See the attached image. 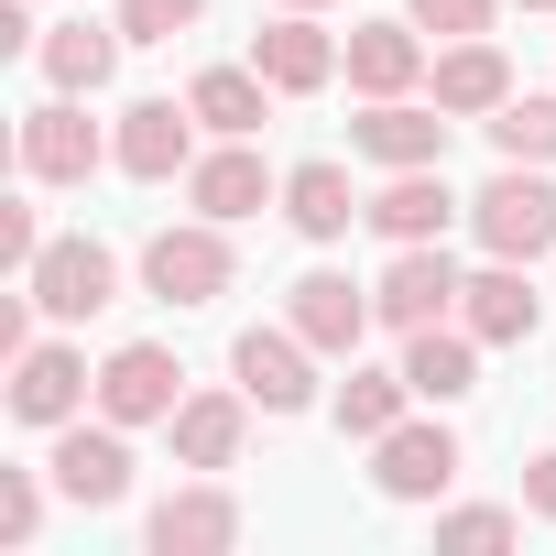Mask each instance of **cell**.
Here are the masks:
<instances>
[{"instance_id": "obj_34", "label": "cell", "mask_w": 556, "mask_h": 556, "mask_svg": "<svg viewBox=\"0 0 556 556\" xmlns=\"http://www.w3.org/2000/svg\"><path fill=\"white\" fill-rule=\"evenodd\" d=\"M285 12H328V0H285Z\"/></svg>"}, {"instance_id": "obj_13", "label": "cell", "mask_w": 556, "mask_h": 556, "mask_svg": "<svg viewBox=\"0 0 556 556\" xmlns=\"http://www.w3.org/2000/svg\"><path fill=\"white\" fill-rule=\"evenodd\" d=\"M229 382L262 404V415H306L317 404V350L295 328H240L229 339Z\"/></svg>"}, {"instance_id": "obj_25", "label": "cell", "mask_w": 556, "mask_h": 556, "mask_svg": "<svg viewBox=\"0 0 556 556\" xmlns=\"http://www.w3.org/2000/svg\"><path fill=\"white\" fill-rule=\"evenodd\" d=\"M404 382H415V404H469L480 393V339L447 317V328H415L404 339Z\"/></svg>"}, {"instance_id": "obj_35", "label": "cell", "mask_w": 556, "mask_h": 556, "mask_svg": "<svg viewBox=\"0 0 556 556\" xmlns=\"http://www.w3.org/2000/svg\"><path fill=\"white\" fill-rule=\"evenodd\" d=\"M513 12H556V0H513Z\"/></svg>"}, {"instance_id": "obj_23", "label": "cell", "mask_w": 556, "mask_h": 556, "mask_svg": "<svg viewBox=\"0 0 556 556\" xmlns=\"http://www.w3.org/2000/svg\"><path fill=\"white\" fill-rule=\"evenodd\" d=\"M121 45H131L121 23H88V12H77V23H45L34 66H45V88H66V99H99V88H110V66H121Z\"/></svg>"}, {"instance_id": "obj_30", "label": "cell", "mask_w": 556, "mask_h": 556, "mask_svg": "<svg viewBox=\"0 0 556 556\" xmlns=\"http://www.w3.org/2000/svg\"><path fill=\"white\" fill-rule=\"evenodd\" d=\"M131 45H175V34H197L207 23V0H121V12H110Z\"/></svg>"}, {"instance_id": "obj_28", "label": "cell", "mask_w": 556, "mask_h": 556, "mask_svg": "<svg viewBox=\"0 0 556 556\" xmlns=\"http://www.w3.org/2000/svg\"><path fill=\"white\" fill-rule=\"evenodd\" d=\"M513 534H523V502H437V545H458V556H491Z\"/></svg>"}, {"instance_id": "obj_19", "label": "cell", "mask_w": 556, "mask_h": 556, "mask_svg": "<svg viewBox=\"0 0 556 556\" xmlns=\"http://www.w3.org/2000/svg\"><path fill=\"white\" fill-rule=\"evenodd\" d=\"M426 99H437L447 121H491V110L513 99V55H502L491 34H458V45H437V66H426Z\"/></svg>"}, {"instance_id": "obj_5", "label": "cell", "mask_w": 556, "mask_h": 556, "mask_svg": "<svg viewBox=\"0 0 556 556\" xmlns=\"http://www.w3.org/2000/svg\"><path fill=\"white\" fill-rule=\"evenodd\" d=\"M45 469H55V491H66L77 513H121V502H131V426H110V415L88 404L77 426H55Z\"/></svg>"}, {"instance_id": "obj_33", "label": "cell", "mask_w": 556, "mask_h": 556, "mask_svg": "<svg viewBox=\"0 0 556 556\" xmlns=\"http://www.w3.org/2000/svg\"><path fill=\"white\" fill-rule=\"evenodd\" d=\"M523 513H534V523H556V447H534V458H523Z\"/></svg>"}, {"instance_id": "obj_15", "label": "cell", "mask_w": 556, "mask_h": 556, "mask_svg": "<svg viewBox=\"0 0 556 556\" xmlns=\"http://www.w3.org/2000/svg\"><path fill=\"white\" fill-rule=\"evenodd\" d=\"M426 66H437V45H426L415 12H404V23H350V45H339V77H350L361 99H415Z\"/></svg>"}, {"instance_id": "obj_14", "label": "cell", "mask_w": 556, "mask_h": 556, "mask_svg": "<svg viewBox=\"0 0 556 556\" xmlns=\"http://www.w3.org/2000/svg\"><path fill=\"white\" fill-rule=\"evenodd\" d=\"M458 328H469L480 350H534V328H545V295H534V262H491V251H480L469 295H458Z\"/></svg>"}, {"instance_id": "obj_1", "label": "cell", "mask_w": 556, "mask_h": 556, "mask_svg": "<svg viewBox=\"0 0 556 556\" xmlns=\"http://www.w3.org/2000/svg\"><path fill=\"white\" fill-rule=\"evenodd\" d=\"M469 240L491 262H545L556 251V164H491V186L469 197Z\"/></svg>"}, {"instance_id": "obj_9", "label": "cell", "mask_w": 556, "mask_h": 556, "mask_svg": "<svg viewBox=\"0 0 556 556\" xmlns=\"http://www.w3.org/2000/svg\"><path fill=\"white\" fill-rule=\"evenodd\" d=\"M99 164H121V153H110V131L88 121V99L55 88V99L23 110V175H34V186H88Z\"/></svg>"}, {"instance_id": "obj_11", "label": "cell", "mask_w": 556, "mask_h": 556, "mask_svg": "<svg viewBox=\"0 0 556 556\" xmlns=\"http://www.w3.org/2000/svg\"><path fill=\"white\" fill-rule=\"evenodd\" d=\"M197 110L186 99H131L121 121H110V153H121V175L131 186H186V164H197Z\"/></svg>"}, {"instance_id": "obj_26", "label": "cell", "mask_w": 556, "mask_h": 556, "mask_svg": "<svg viewBox=\"0 0 556 556\" xmlns=\"http://www.w3.org/2000/svg\"><path fill=\"white\" fill-rule=\"evenodd\" d=\"M328 415H339V437H350V447H371V437H393V426L415 415V382H404V361H393V371H371V361H350V382L328 393Z\"/></svg>"}, {"instance_id": "obj_17", "label": "cell", "mask_w": 556, "mask_h": 556, "mask_svg": "<svg viewBox=\"0 0 556 556\" xmlns=\"http://www.w3.org/2000/svg\"><path fill=\"white\" fill-rule=\"evenodd\" d=\"M447 110L437 99H371L361 121H350V153L361 164H382V175H404V164H447Z\"/></svg>"}, {"instance_id": "obj_8", "label": "cell", "mask_w": 556, "mask_h": 556, "mask_svg": "<svg viewBox=\"0 0 556 556\" xmlns=\"http://www.w3.org/2000/svg\"><path fill=\"white\" fill-rule=\"evenodd\" d=\"M458 295H469V273L447 262V240H404V251L382 262V285H371V306H382V328H393V339L447 328V317H458Z\"/></svg>"}, {"instance_id": "obj_20", "label": "cell", "mask_w": 556, "mask_h": 556, "mask_svg": "<svg viewBox=\"0 0 556 556\" xmlns=\"http://www.w3.org/2000/svg\"><path fill=\"white\" fill-rule=\"evenodd\" d=\"M251 393L229 382V393H186L175 415H164V437H175V469H240V447H251Z\"/></svg>"}, {"instance_id": "obj_18", "label": "cell", "mask_w": 556, "mask_h": 556, "mask_svg": "<svg viewBox=\"0 0 556 556\" xmlns=\"http://www.w3.org/2000/svg\"><path fill=\"white\" fill-rule=\"evenodd\" d=\"M361 218L404 251V240H447V218H469V197L447 186V164H404V175H382V186H371V207H361Z\"/></svg>"}, {"instance_id": "obj_2", "label": "cell", "mask_w": 556, "mask_h": 556, "mask_svg": "<svg viewBox=\"0 0 556 556\" xmlns=\"http://www.w3.org/2000/svg\"><path fill=\"white\" fill-rule=\"evenodd\" d=\"M240 285V251H229V218H164L142 240V295L153 306H218Z\"/></svg>"}, {"instance_id": "obj_4", "label": "cell", "mask_w": 556, "mask_h": 556, "mask_svg": "<svg viewBox=\"0 0 556 556\" xmlns=\"http://www.w3.org/2000/svg\"><path fill=\"white\" fill-rule=\"evenodd\" d=\"M12 285H34V306H45L55 328H88V317L121 306V251L88 240V229H66V240L34 251V273H12Z\"/></svg>"}, {"instance_id": "obj_24", "label": "cell", "mask_w": 556, "mask_h": 556, "mask_svg": "<svg viewBox=\"0 0 556 556\" xmlns=\"http://www.w3.org/2000/svg\"><path fill=\"white\" fill-rule=\"evenodd\" d=\"M371 197L350 186V164L339 153H306V164H285V218H295V240H350V218H361Z\"/></svg>"}, {"instance_id": "obj_3", "label": "cell", "mask_w": 556, "mask_h": 556, "mask_svg": "<svg viewBox=\"0 0 556 556\" xmlns=\"http://www.w3.org/2000/svg\"><path fill=\"white\" fill-rule=\"evenodd\" d=\"M458 469H469V458H458L447 404H426V415H404L393 437H371V491H382V502H404V513H415V502L437 513V502L458 491Z\"/></svg>"}, {"instance_id": "obj_29", "label": "cell", "mask_w": 556, "mask_h": 556, "mask_svg": "<svg viewBox=\"0 0 556 556\" xmlns=\"http://www.w3.org/2000/svg\"><path fill=\"white\" fill-rule=\"evenodd\" d=\"M45 491H55V469H0V545H34L45 534Z\"/></svg>"}, {"instance_id": "obj_16", "label": "cell", "mask_w": 556, "mask_h": 556, "mask_svg": "<svg viewBox=\"0 0 556 556\" xmlns=\"http://www.w3.org/2000/svg\"><path fill=\"white\" fill-rule=\"evenodd\" d=\"M186 207L240 229V218H262V207H285V175H273L251 142H207V153L186 164Z\"/></svg>"}, {"instance_id": "obj_22", "label": "cell", "mask_w": 556, "mask_h": 556, "mask_svg": "<svg viewBox=\"0 0 556 556\" xmlns=\"http://www.w3.org/2000/svg\"><path fill=\"white\" fill-rule=\"evenodd\" d=\"M273 99H285V88H273L262 66H197L186 77V110L207 121V142H251L273 121Z\"/></svg>"}, {"instance_id": "obj_21", "label": "cell", "mask_w": 556, "mask_h": 556, "mask_svg": "<svg viewBox=\"0 0 556 556\" xmlns=\"http://www.w3.org/2000/svg\"><path fill=\"white\" fill-rule=\"evenodd\" d=\"M251 66L285 88V99H317V88L339 77V34H328L317 12H273V23L251 34Z\"/></svg>"}, {"instance_id": "obj_10", "label": "cell", "mask_w": 556, "mask_h": 556, "mask_svg": "<svg viewBox=\"0 0 556 556\" xmlns=\"http://www.w3.org/2000/svg\"><path fill=\"white\" fill-rule=\"evenodd\" d=\"M88 404H99V371H88L77 339H34V350L12 361V426L55 437V426H77Z\"/></svg>"}, {"instance_id": "obj_6", "label": "cell", "mask_w": 556, "mask_h": 556, "mask_svg": "<svg viewBox=\"0 0 556 556\" xmlns=\"http://www.w3.org/2000/svg\"><path fill=\"white\" fill-rule=\"evenodd\" d=\"M285 328H295L317 361H361V339L382 328V306H371V285H350V273L306 262L295 285H285Z\"/></svg>"}, {"instance_id": "obj_27", "label": "cell", "mask_w": 556, "mask_h": 556, "mask_svg": "<svg viewBox=\"0 0 556 556\" xmlns=\"http://www.w3.org/2000/svg\"><path fill=\"white\" fill-rule=\"evenodd\" d=\"M480 131H491V153H502V164H556V99H523V88H513Z\"/></svg>"}, {"instance_id": "obj_12", "label": "cell", "mask_w": 556, "mask_h": 556, "mask_svg": "<svg viewBox=\"0 0 556 556\" xmlns=\"http://www.w3.org/2000/svg\"><path fill=\"white\" fill-rule=\"evenodd\" d=\"M175 404H186V361H175L164 339H121V350L99 361V415H110V426L142 437V426H164Z\"/></svg>"}, {"instance_id": "obj_31", "label": "cell", "mask_w": 556, "mask_h": 556, "mask_svg": "<svg viewBox=\"0 0 556 556\" xmlns=\"http://www.w3.org/2000/svg\"><path fill=\"white\" fill-rule=\"evenodd\" d=\"M404 12H415L437 45H458V34H491V23H502V0H404Z\"/></svg>"}, {"instance_id": "obj_32", "label": "cell", "mask_w": 556, "mask_h": 556, "mask_svg": "<svg viewBox=\"0 0 556 556\" xmlns=\"http://www.w3.org/2000/svg\"><path fill=\"white\" fill-rule=\"evenodd\" d=\"M55 229H45V207L34 197H12V207H0V262H12V273H34V251H45Z\"/></svg>"}, {"instance_id": "obj_7", "label": "cell", "mask_w": 556, "mask_h": 556, "mask_svg": "<svg viewBox=\"0 0 556 556\" xmlns=\"http://www.w3.org/2000/svg\"><path fill=\"white\" fill-rule=\"evenodd\" d=\"M142 545H153V556H229V545H240V491H229L218 469H186V480L142 513Z\"/></svg>"}]
</instances>
